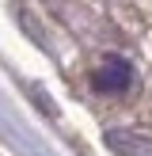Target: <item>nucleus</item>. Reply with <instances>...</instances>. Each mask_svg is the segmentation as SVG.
<instances>
[{
	"mask_svg": "<svg viewBox=\"0 0 152 156\" xmlns=\"http://www.w3.org/2000/svg\"><path fill=\"white\" fill-rule=\"evenodd\" d=\"M106 149L114 156H152V141L129 129H106Z\"/></svg>",
	"mask_w": 152,
	"mask_h": 156,
	"instance_id": "f03ea898",
	"label": "nucleus"
},
{
	"mask_svg": "<svg viewBox=\"0 0 152 156\" xmlns=\"http://www.w3.org/2000/svg\"><path fill=\"white\" fill-rule=\"evenodd\" d=\"M129 80H133V69H129L126 57H103L99 61V69L91 73V84H95V91H106V95H118V91L129 88Z\"/></svg>",
	"mask_w": 152,
	"mask_h": 156,
	"instance_id": "f257e3e1",
	"label": "nucleus"
}]
</instances>
